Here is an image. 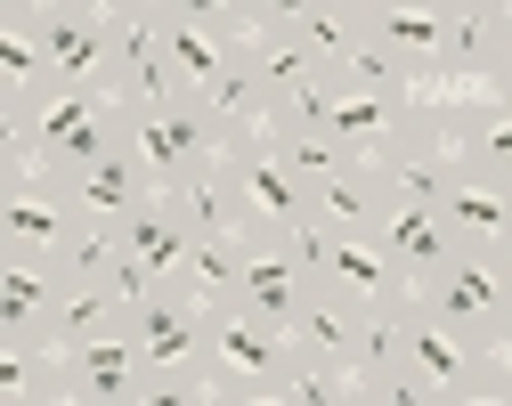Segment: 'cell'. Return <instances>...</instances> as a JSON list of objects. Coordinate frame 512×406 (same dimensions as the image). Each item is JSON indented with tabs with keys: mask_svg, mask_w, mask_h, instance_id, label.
<instances>
[{
	"mask_svg": "<svg viewBox=\"0 0 512 406\" xmlns=\"http://www.w3.org/2000/svg\"><path fill=\"white\" fill-rule=\"evenodd\" d=\"M33 9L41 0H0V25H33Z\"/></svg>",
	"mask_w": 512,
	"mask_h": 406,
	"instance_id": "39",
	"label": "cell"
},
{
	"mask_svg": "<svg viewBox=\"0 0 512 406\" xmlns=\"http://www.w3.org/2000/svg\"><path fill=\"white\" fill-rule=\"evenodd\" d=\"M33 41H41L49 82H98V65H106V17L98 9H82V0H41Z\"/></svg>",
	"mask_w": 512,
	"mask_h": 406,
	"instance_id": "14",
	"label": "cell"
},
{
	"mask_svg": "<svg viewBox=\"0 0 512 406\" xmlns=\"http://www.w3.org/2000/svg\"><path fill=\"white\" fill-rule=\"evenodd\" d=\"M139 342L131 325L98 333V342H66L49 350V406H139Z\"/></svg>",
	"mask_w": 512,
	"mask_h": 406,
	"instance_id": "9",
	"label": "cell"
},
{
	"mask_svg": "<svg viewBox=\"0 0 512 406\" xmlns=\"http://www.w3.org/2000/svg\"><path fill=\"white\" fill-rule=\"evenodd\" d=\"M382 203H391V195H382V179H374L366 155H350L326 187H309V212L326 220V228H350V236H366V228L382 220Z\"/></svg>",
	"mask_w": 512,
	"mask_h": 406,
	"instance_id": "22",
	"label": "cell"
},
{
	"mask_svg": "<svg viewBox=\"0 0 512 406\" xmlns=\"http://www.w3.org/2000/svg\"><path fill=\"white\" fill-rule=\"evenodd\" d=\"M309 0H244V33H293Z\"/></svg>",
	"mask_w": 512,
	"mask_h": 406,
	"instance_id": "38",
	"label": "cell"
},
{
	"mask_svg": "<svg viewBox=\"0 0 512 406\" xmlns=\"http://www.w3.org/2000/svg\"><path fill=\"white\" fill-rule=\"evenodd\" d=\"M106 260H114V228H106V220H74L66 244L49 252V268H57L66 285H74V277H106Z\"/></svg>",
	"mask_w": 512,
	"mask_h": 406,
	"instance_id": "33",
	"label": "cell"
},
{
	"mask_svg": "<svg viewBox=\"0 0 512 406\" xmlns=\"http://www.w3.org/2000/svg\"><path fill=\"white\" fill-rule=\"evenodd\" d=\"M431 212L447 220V236L456 244H496L512 252V187H488V179H456Z\"/></svg>",
	"mask_w": 512,
	"mask_h": 406,
	"instance_id": "17",
	"label": "cell"
},
{
	"mask_svg": "<svg viewBox=\"0 0 512 406\" xmlns=\"http://www.w3.org/2000/svg\"><path fill=\"white\" fill-rule=\"evenodd\" d=\"M220 179H228V203H236V228L252 244H269L293 220H309V187L277 163V147L261 139V130H236V139L220 147Z\"/></svg>",
	"mask_w": 512,
	"mask_h": 406,
	"instance_id": "7",
	"label": "cell"
},
{
	"mask_svg": "<svg viewBox=\"0 0 512 406\" xmlns=\"http://www.w3.org/2000/svg\"><path fill=\"white\" fill-rule=\"evenodd\" d=\"M285 366H293L285 325L252 317L236 301L204 309V382H212V398H228V406H277Z\"/></svg>",
	"mask_w": 512,
	"mask_h": 406,
	"instance_id": "3",
	"label": "cell"
},
{
	"mask_svg": "<svg viewBox=\"0 0 512 406\" xmlns=\"http://www.w3.org/2000/svg\"><path fill=\"white\" fill-rule=\"evenodd\" d=\"M358 9H342V0H309V9H301V25H293V41L317 57V65H326V74H334V65L358 49Z\"/></svg>",
	"mask_w": 512,
	"mask_h": 406,
	"instance_id": "30",
	"label": "cell"
},
{
	"mask_svg": "<svg viewBox=\"0 0 512 406\" xmlns=\"http://www.w3.org/2000/svg\"><path fill=\"white\" fill-rule=\"evenodd\" d=\"M301 285H309V277L285 260V244H277V236H269V244H244V268H236V309L285 325V317H293V301H301Z\"/></svg>",
	"mask_w": 512,
	"mask_h": 406,
	"instance_id": "18",
	"label": "cell"
},
{
	"mask_svg": "<svg viewBox=\"0 0 512 406\" xmlns=\"http://www.w3.org/2000/svg\"><path fill=\"white\" fill-rule=\"evenodd\" d=\"M0 82H9L17 98L49 82V65H41V41H33V25H0Z\"/></svg>",
	"mask_w": 512,
	"mask_h": 406,
	"instance_id": "35",
	"label": "cell"
},
{
	"mask_svg": "<svg viewBox=\"0 0 512 406\" xmlns=\"http://www.w3.org/2000/svg\"><path fill=\"white\" fill-rule=\"evenodd\" d=\"M334 90H374V98H407L415 90V74H407V65L391 57V49H382V41H366L358 33V49L334 65Z\"/></svg>",
	"mask_w": 512,
	"mask_h": 406,
	"instance_id": "32",
	"label": "cell"
},
{
	"mask_svg": "<svg viewBox=\"0 0 512 406\" xmlns=\"http://www.w3.org/2000/svg\"><path fill=\"white\" fill-rule=\"evenodd\" d=\"M163 57H171V74H179V90H204V82L220 74V57H228V41L163 9Z\"/></svg>",
	"mask_w": 512,
	"mask_h": 406,
	"instance_id": "29",
	"label": "cell"
},
{
	"mask_svg": "<svg viewBox=\"0 0 512 406\" xmlns=\"http://www.w3.org/2000/svg\"><path fill=\"white\" fill-rule=\"evenodd\" d=\"M131 325V309L114 301L106 277H74V285H57V309H49V350H66V342H98V333H122Z\"/></svg>",
	"mask_w": 512,
	"mask_h": 406,
	"instance_id": "19",
	"label": "cell"
},
{
	"mask_svg": "<svg viewBox=\"0 0 512 406\" xmlns=\"http://www.w3.org/2000/svg\"><path fill=\"white\" fill-rule=\"evenodd\" d=\"M277 406H358V382H350L342 358L293 350V366H285V382H277Z\"/></svg>",
	"mask_w": 512,
	"mask_h": 406,
	"instance_id": "28",
	"label": "cell"
},
{
	"mask_svg": "<svg viewBox=\"0 0 512 406\" xmlns=\"http://www.w3.org/2000/svg\"><path fill=\"white\" fill-rule=\"evenodd\" d=\"M366 163H374V179H382V195H391V203H439L447 187L464 179L456 155H447L431 130H415V122H399L391 139H374Z\"/></svg>",
	"mask_w": 512,
	"mask_h": 406,
	"instance_id": "13",
	"label": "cell"
},
{
	"mask_svg": "<svg viewBox=\"0 0 512 406\" xmlns=\"http://www.w3.org/2000/svg\"><path fill=\"white\" fill-rule=\"evenodd\" d=\"M9 98H17V90H9V82H0V106H9Z\"/></svg>",
	"mask_w": 512,
	"mask_h": 406,
	"instance_id": "41",
	"label": "cell"
},
{
	"mask_svg": "<svg viewBox=\"0 0 512 406\" xmlns=\"http://www.w3.org/2000/svg\"><path fill=\"white\" fill-rule=\"evenodd\" d=\"M350 325H358V301H342L334 285H301V301L285 317V342L309 358H350Z\"/></svg>",
	"mask_w": 512,
	"mask_h": 406,
	"instance_id": "21",
	"label": "cell"
},
{
	"mask_svg": "<svg viewBox=\"0 0 512 406\" xmlns=\"http://www.w3.org/2000/svg\"><path fill=\"white\" fill-rule=\"evenodd\" d=\"M131 342H139V374H187L204 366V301H187L179 285H155L131 301Z\"/></svg>",
	"mask_w": 512,
	"mask_h": 406,
	"instance_id": "10",
	"label": "cell"
},
{
	"mask_svg": "<svg viewBox=\"0 0 512 406\" xmlns=\"http://www.w3.org/2000/svg\"><path fill=\"white\" fill-rule=\"evenodd\" d=\"M261 139L277 147V163H285L301 187H326V179L350 163V147L334 139V130H285V122H261Z\"/></svg>",
	"mask_w": 512,
	"mask_h": 406,
	"instance_id": "26",
	"label": "cell"
},
{
	"mask_svg": "<svg viewBox=\"0 0 512 406\" xmlns=\"http://www.w3.org/2000/svg\"><path fill=\"white\" fill-rule=\"evenodd\" d=\"M342 9H358V0H342Z\"/></svg>",
	"mask_w": 512,
	"mask_h": 406,
	"instance_id": "43",
	"label": "cell"
},
{
	"mask_svg": "<svg viewBox=\"0 0 512 406\" xmlns=\"http://www.w3.org/2000/svg\"><path fill=\"white\" fill-rule=\"evenodd\" d=\"M163 9L187 17V25H204V33H220V41L244 33V0H163Z\"/></svg>",
	"mask_w": 512,
	"mask_h": 406,
	"instance_id": "36",
	"label": "cell"
},
{
	"mask_svg": "<svg viewBox=\"0 0 512 406\" xmlns=\"http://www.w3.org/2000/svg\"><path fill=\"white\" fill-rule=\"evenodd\" d=\"M0 406H49V350L0 342Z\"/></svg>",
	"mask_w": 512,
	"mask_h": 406,
	"instance_id": "34",
	"label": "cell"
},
{
	"mask_svg": "<svg viewBox=\"0 0 512 406\" xmlns=\"http://www.w3.org/2000/svg\"><path fill=\"white\" fill-rule=\"evenodd\" d=\"M163 195L179 203V220L196 228V236H212V228H236V203H228V179H220V163H204V171L171 179Z\"/></svg>",
	"mask_w": 512,
	"mask_h": 406,
	"instance_id": "31",
	"label": "cell"
},
{
	"mask_svg": "<svg viewBox=\"0 0 512 406\" xmlns=\"http://www.w3.org/2000/svg\"><path fill=\"white\" fill-rule=\"evenodd\" d=\"M57 268L33 260V252H9L0 260V342H25V350H49V309H57Z\"/></svg>",
	"mask_w": 512,
	"mask_h": 406,
	"instance_id": "15",
	"label": "cell"
},
{
	"mask_svg": "<svg viewBox=\"0 0 512 406\" xmlns=\"http://www.w3.org/2000/svg\"><path fill=\"white\" fill-rule=\"evenodd\" d=\"M33 171H41V163H33ZM41 187L66 203L74 220H106V228H114L122 212H139V203L155 195V179L139 171V155H131V147H106V155H98V163H82V171H41Z\"/></svg>",
	"mask_w": 512,
	"mask_h": 406,
	"instance_id": "11",
	"label": "cell"
},
{
	"mask_svg": "<svg viewBox=\"0 0 512 406\" xmlns=\"http://www.w3.org/2000/svg\"><path fill=\"white\" fill-rule=\"evenodd\" d=\"M399 366L407 382H423L431 406H496L504 398V358L456 342L439 317H423L407 293H399Z\"/></svg>",
	"mask_w": 512,
	"mask_h": 406,
	"instance_id": "4",
	"label": "cell"
},
{
	"mask_svg": "<svg viewBox=\"0 0 512 406\" xmlns=\"http://www.w3.org/2000/svg\"><path fill=\"white\" fill-rule=\"evenodd\" d=\"M366 236L382 244V260H391L407 285H415V277H431V268L456 252V236H447V220L431 212V203H382V220H374Z\"/></svg>",
	"mask_w": 512,
	"mask_h": 406,
	"instance_id": "16",
	"label": "cell"
},
{
	"mask_svg": "<svg viewBox=\"0 0 512 406\" xmlns=\"http://www.w3.org/2000/svg\"><path fill=\"white\" fill-rule=\"evenodd\" d=\"M439 9H504V0H439Z\"/></svg>",
	"mask_w": 512,
	"mask_h": 406,
	"instance_id": "40",
	"label": "cell"
},
{
	"mask_svg": "<svg viewBox=\"0 0 512 406\" xmlns=\"http://www.w3.org/2000/svg\"><path fill=\"white\" fill-rule=\"evenodd\" d=\"M342 366H350V382H358L366 406H431L423 382H407V366H399V301H366L358 309Z\"/></svg>",
	"mask_w": 512,
	"mask_h": 406,
	"instance_id": "12",
	"label": "cell"
},
{
	"mask_svg": "<svg viewBox=\"0 0 512 406\" xmlns=\"http://www.w3.org/2000/svg\"><path fill=\"white\" fill-rule=\"evenodd\" d=\"M98 82H106L114 106H163V98H179V74H171L163 49H147V57H106Z\"/></svg>",
	"mask_w": 512,
	"mask_h": 406,
	"instance_id": "27",
	"label": "cell"
},
{
	"mask_svg": "<svg viewBox=\"0 0 512 406\" xmlns=\"http://www.w3.org/2000/svg\"><path fill=\"white\" fill-rule=\"evenodd\" d=\"M25 122H33V163L41 171H82L106 147H122L131 106H114L106 82H41V90H25Z\"/></svg>",
	"mask_w": 512,
	"mask_h": 406,
	"instance_id": "2",
	"label": "cell"
},
{
	"mask_svg": "<svg viewBox=\"0 0 512 406\" xmlns=\"http://www.w3.org/2000/svg\"><path fill=\"white\" fill-rule=\"evenodd\" d=\"M504 260H512V252H496V244H456L431 277L407 285V301H415L423 317H439L456 342L504 358V350H512V268H504Z\"/></svg>",
	"mask_w": 512,
	"mask_h": 406,
	"instance_id": "1",
	"label": "cell"
},
{
	"mask_svg": "<svg viewBox=\"0 0 512 406\" xmlns=\"http://www.w3.org/2000/svg\"><path fill=\"white\" fill-rule=\"evenodd\" d=\"M277 244H285V260L301 268L309 285H334V293H342V301H358V309H366V301H399V293H407V277H399L391 260H382V244H374V236L326 228L317 212H309V220H293Z\"/></svg>",
	"mask_w": 512,
	"mask_h": 406,
	"instance_id": "6",
	"label": "cell"
},
{
	"mask_svg": "<svg viewBox=\"0 0 512 406\" xmlns=\"http://www.w3.org/2000/svg\"><path fill=\"white\" fill-rule=\"evenodd\" d=\"M196 98L212 106V122H220V130H261V122H269V98H261V82H252V65H244V33L228 41L220 74H212Z\"/></svg>",
	"mask_w": 512,
	"mask_h": 406,
	"instance_id": "25",
	"label": "cell"
},
{
	"mask_svg": "<svg viewBox=\"0 0 512 406\" xmlns=\"http://www.w3.org/2000/svg\"><path fill=\"white\" fill-rule=\"evenodd\" d=\"M0 163H9V171H33V122H25V98L0 106Z\"/></svg>",
	"mask_w": 512,
	"mask_h": 406,
	"instance_id": "37",
	"label": "cell"
},
{
	"mask_svg": "<svg viewBox=\"0 0 512 406\" xmlns=\"http://www.w3.org/2000/svg\"><path fill=\"white\" fill-rule=\"evenodd\" d=\"M244 65H252V82H261V98H269V106H285L301 82L326 74V65H317L293 33H244ZM326 82H334V74H326Z\"/></svg>",
	"mask_w": 512,
	"mask_h": 406,
	"instance_id": "24",
	"label": "cell"
},
{
	"mask_svg": "<svg viewBox=\"0 0 512 406\" xmlns=\"http://www.w3.org/2000/svg\"><path fill=\"white\" fill-rule=\"evenodd\" d=\"M244 228H212V236H196L187 244V260H179V293L187 301H204V309H220V301H236V268H244Z\"/></svg>",
	"mask_w": 512,
	"mask_h": 406,
	"instance_id": "20",
	"label": "cell"
},
{
	"mask_svg": "<svg viewBox=\"0 0 512 406\" xmlns=\"http://www.w3.org/2000/svg\"><path fill=\"white\" fill-rule=\"evenodd\" d=\"M228 139H236V130H220L196 90H179V98H163V106H131V130H122V147L139 155V171L155 179V195H163L171 179H187V171L220 163Z\"/></svg>",
	"mask_w": 512,
	"mask_h": 406,
	"instance_id": "5",
	"label": "cell"
},
{
	"mask_svg": "<svg viewBox=\"0 0 512 406\" xmlns=\"http://www.w3.org/2000/svg\"><path fill=\"white\" fill-rule=\"evenodd\" d=\"M187 244H196V228L179 220V203H171V195H147L139 212H122V220H114V260H106L114 301L131 309L139 293L171 285V277H179V260H187Z\"/></svg>",
	"mask_w": 512,
	"mask_h": 406,
	"instance_id": "8",
	"label": "cell"
},
{
	"mask_svg": "<svg viewBox=\"0 0 512 406\" xmlns=\"http://www.w3.org/2000/svg\"><path fill=\"white\" fill-rule=\"evenodd\" d=\"M0 260H9V236H0Z\"/></svg>",
	"mask_w": 512,
	"mask_h": 406,
	"instance_id": "42",
	"label": "cell"
},
{
	"mask_svg": "<svg viewBox=\"0 0 512 406\" xmlns=\"http://www.w3.org/2000/svg\"><path fill=\"white\" fill-rule=\"evenodd\" d=\"M407 106H415V90H407V98H374V90H334V98H326V114H317V130H334V139H342L350 155H366L374 139H391V130L407 122Z\"/></svg>",
	"mask_w": 512,
	"mask_h": 406,
	"instance_id": "23",
	"label": "cell"
}]
</instances>
